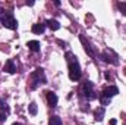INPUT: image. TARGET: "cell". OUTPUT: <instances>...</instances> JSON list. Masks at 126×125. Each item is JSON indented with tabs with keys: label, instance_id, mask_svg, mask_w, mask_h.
Masks as SVG:
<instances>
[{
	"label": "cell",
	"instance_id": "7c38bea8",
	"mask_svg": "<svg viewBox=\"0 0 126 125\" xmlns=\"http://www.w3.org/2000/svg\"><path fill=\"white\" fill-rule=\"evenodd\" d=\"M46 30V25L44 24H34L32 25V32L34 34H43Z\"/></svg>",
	"mask_w": 126,
	"mask_h": 125
},
{
	"label": "cell",
	"instance_id": "e0dca14e",
	"mask_svg": "<svg viewBox=\"0 0 126 125\" xmlns=\"http://www.w3.org/2000/svg\"><path fill=\"white\" fill-rule=\"evenodd\" d=\"M0 109H1V110H6V112L9 110V109H7V104H6L4 102H1V100H0Z\"/></svg>",
	"mask_w": 126,
	"mask_h": 125
},
{
	"label": "cell",
	"instance_id": "44dd1931",
	"mask_svg": "<svg viewBox=\"0 0 126 125\" xmlns=\"http://www.w3.org/2000/svg\"><path fill=\"white\" fill-rule=\"evenodd\" d=\"M12 125H21V124L19 122H15V124H12Z\"/></svg>",
	"mask_w": 126,
	"mask_h": 125
},
{
	"label": "cell",
	"instance_id": "7a4b0ae2",
	"mask_svg": "<svg viewBox=\"0 0 126 125\" xmlns=\"http://www.w3.org/2000/svg\"><path fill=\"white\" fill-rule=\"evenodd\" d=\"M0 22H1L3 27H6V28H9V30H16V28H18V21L15 19V16H13L12 12H4Z\"/></svg>",
	"mask_w": 126,
	"mask_h": 125
},
{
	"label": "cell",
	"instance_id": "277c9868",
	"mask_svg": "<svg viewBox=\"0 0 126 125\" xmlns=\"http://www.w3.org/2000/svg\"><path fill=\"white\" fill-rule=\"evenodd\" d=\"M82 94L85 96L87 100H93L95 99V94H94V85L91 81H85L82 84Z\"/></svg>",
	"mask_w": 126,
	"mask_h": 125
},
{
	"label": "cell",
	"instance_id": "9a60e30c",
	"mask_svg": "<svg viewBox=\"0 0 126 125\" xmlns=\"http://www.w3.org/2000/svg\"><path fill=\"white\" fill-rule=\"evenodd\" d=\"M37 112H38L37 104H35V103H31V104H30V113H31V115H37Z\"/></svg>",
	"mask_w": 126,
	"mask_h": 125
},
{
	"label": "cell",
	"instance_id": "d6986e66",
	"mask_svg": "<svg viewBox=\"0 0 126 125\" xmlns=\"http://www.w3.org/2000/svg\"><path fill=\"white\" fill-rule=\"evenodd\" d=\"M57 43H59V44H60V46H66V43H63L62 40H57Z\"/></svg>",
	"mask_w": 126,
	"mask_h": 125
},
{
	"label": "cell",
	"instance_id": "6da1fadb",
	"mask_svg": "<svg viewBox=\"0 0 126 125\" xmlns=\"http://www.w3.org/2000/svg\"><path fill=\"white\" fill-rule=\"evenodd\" d=\"M66 59H67V65H69V78L72 81H78L81 78V66L76 61V56L70 52L66 53Z\"/></svg>",
	"mask_w": 126,
	"mask_h": 125
},
{
	"label": "cell",
	"instance_id": "2e32d148",
	"mask_svg": "<svg viewBox=\"0 0 126 125\" xmlns=\"http://www.w3.org/2000/svg\"><path fill=\"white\" fill-rule=\"evenodd\" d=\"M117 6H119V9H120V12H122V13H123V15L126 16V1H122V3H119Z\"/></svg>",
	"mask_w": 126,
	"mask_h": 125
},
{
	"label": "cell",
	"instance_id": "5b68a950",
	"mask_svg": "<svg viewBox=\"0 0 126 125\" xmlns=\"http://www.w3.org/2000/svg\"><path fill=\"white\" fill-rule=\"evenodd\" d=\"M101 59L104 61V62L107 63H113V65H117L119 61H117V56L111 52V50H106V52H103V55H101Z\"/></svg>",
	"mask_w": 126,
	"mask_h": 125
},
{
	"label": "cell",
	"instance_id": "5bb4252c",
	"mask_svg": "<svg viewBox=\"0 0 126 125\" xmlns=\"http://www.w3.org/2000/svg\"><path fill=\"white\" fill-rule=\"evenodd\" d=\"M62 119L59 118V116H51L50 118V121H48V125H62Z\"/></svg>",
	"mask_w": 126,
	"mask_h": 125
},
{
	"label": "cell",
	"instance_id": "52a82bcc",
	"mask_svg": "<svg viewBox=\"0 0 126 125\" xmlns=\"http://www.w3.org/2000/svg\"><path fill=\"white\" fill-rule=\"evenodd\" d=\"M116 94H119V88H117V87H114V85H111V87L104 88V90H103V93H101V96H103V97H106V99H111V97H114Z\"/></svg>",
	"mask_w": 126,
	"mask_h": 125
},
{
	"label": "cell",
	"instance_id": "8fae6325",
	"mask_svg": "<svg viewBox=\"0 0 126 125\" xmlns=\"http://www.w3.org/2000/svg\"><path fill=\"white\" fill-rule=\"evenodd\" d=\"M27 46H28V49L32 50V52H40V41H37V40H31V41H28L27 43Z\"/></svg>",
	"mask_w": 126,
	"mask_h": 125
},
{
	"label": "cell",
	"instance_id": "3957f363",
	"mask_svg": "<svg viewBox=\"0 0 126 125\" xmlns=\"http://www.w3.org/2000/svg\"><path fill=\"white\" fill-rule=\"evenodd\" d=\"M31 78H32V81H34V84H32V88H37V85H38V84H46L44 71H43L41 68H38V69H35V72H32Z\"/></svg>",
	"mask_w": 126,
	"mask_h": 125
},
{
	"label": "cell",
	"instance_id": "9c48e42d",
	"mask_svg": "<svg viewBox=\"0 0 126 125\" xmlns=\"http://www.w3.org/2000/svg\"><path fill=\"white\" fill-rule=\"evenodd\" d=\"M46 24H47V27L50 28V30H53V31H57V30H60V24H59V21H56V19H47L46 21Z\"/></svg>",
	"mask_w": 126,
	"mask_h": 125
},
{
	"label": "cell",
	"instance_id": "30bf717a",
	"mask_svg": "<svg viewBox=\"0 0 126 125\" xmlns=\"http://www.w3.org/2000/svg\"><path fill=\"white\" fill-rule=\"evenodd\" d=\"M4 71L9 72V74H15V72H16V65H15V62H13L12 59H9V61L6 62V65H4Z\"/></svg>",
	"mask_w": 126,
	"mask_h": 125
},
{
	"label": "cell",
	"instance_id": "ba28073f",
	"mask_svg": "<svg viewBox=\"0 0 126 125\" xmlns=\"http://www.w3.org/2000/svg\"><path fill=\"white\" fill-rule=\"evenodd\" d=\"M57 96L56 93H53V91H48L47 93V102H48V104L51 106V107H56V104H57Z\"/></svg>",
	"mask_w": 126,
	"mask_h": 125
},
{
	"label": "cell",
	"instance_id": "ac0fdd59",
	"mask_svg": "<svg viewBox=\"0 0 126 125\" xmlns=\"http://www.w3.org/2000/svg\"><path fill=\"white\" fill-rule=\"evenodd\" d=\"M4 121H6V113L0 112V122H4Z\"/></svg>",
	"mask_w": 126,
	"mask_h": 125
},
{
	"label": "cell",
	"instance_id": "ffe728a7",
	"mask_svg": "<svg viewBox=\"0 0 126 125\" xmlns=\"http://www.w3.org/2000/svg\"><path fill=\"white\" fill-rule=\"evenodd\" d=\"M110 124H111V125H116V119H111V121H110Z\"/></svg>",
	"mask_w": 126,
	"mask_h": 125
},
{
	"label": "cell",
	"instance_id": "8992f818",
	"mask_svg": "<svg viewBox=\"0 0 126 125\" xmlns=\"http://www.w3.org/2000/svg\"><path fill=\"white\" fill-rule=\"evenodd\" d=\"M79 40H81V43L84 44V49H85V52L88 53V56H91V58H94L95 56V52L94 49L91 47V44H90V41L85 38V35H79Z\"/></svg>",
	"mask_w": 126,
	"mask_h": 125
},
{
	"label": "cell",
	"instance_id": "4fadbf2b",
	"mask_svg": "<svg viewBox=\"0 0 126 125\" xmlns=\"http://www.w3.org/2000/svg\"><path fill=\"white\" fill-rule=\"evenodd\" d=\"M94 116H95V121L101 122V121H103V118H104V107H98V109L95 110Z\"/></svg>",
	"mask_w": 126,
	"mask_h": 125
}]
</instances>
